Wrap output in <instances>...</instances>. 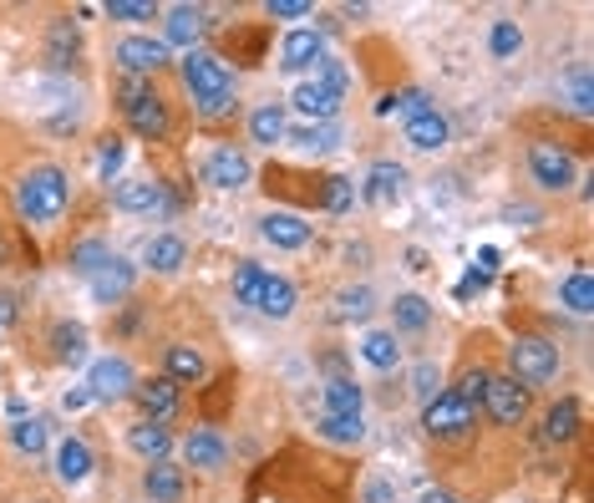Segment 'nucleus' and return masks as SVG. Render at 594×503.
<instances>
[{
    "label": "nucleus",
    "instance_id": "ea45409f",
    "mask_svg": "<svg viewBox=\"0 0 594 503\" xmlns=\"http://www.w3.org/2000/svg\"><path fill=\"white\" fill-rule=\"evenodd\" d=\"M432 108V97L422 92V87H406V92H396L392 102H381V112H396L402 122H412V118H422V112Z\"/></svg>",
    "mask_w": 594,
    "mask_h": 503
},
{
    "label": "nucleus",
    "instance_id": "c03bdc74",
    "mask_svg": "<svg viewBox=\"0 0 594 503\" xmlns=\"http://www.w3.org/2000/svg\"><path fill=\"white\" fill-rule=\"evenodd\" d=\"M351 204H356V183L341 179V173H335V179H325V209H331V214H345Z\"/></svg>",
    "mask_w": 594,
    "mask_h": 503
},
{
    "label": "nucleus",
    "instance_id": "a211bd4d",
    "mask_svg": "<svg viewBox=\"0 0 594 503\" xmlns=\"http://www.w3.org/2000/svg\"><path fill=\"white\" fill-rule=\"evenodd\" d=\"M341 102H345V97L325 92L321 82H295V92H290L285 112H300V118H305V122H335V112H341Z\"/></svg>",
    "mask_w": 594,
    "mask_h": 503
},
{
    "label": "nucleus",
    "instance_id": "79ce46f5",
    "mask_svg": "<svg viewBox=\"0 0 594 503\" xmlns=\"http://www.w3.org/2000/svg\"><path fill=\"white\" fill-rule=\"evenodd\" d=\"M310 82H321L325 92L345 97V87H351V77H345V67H341V61L331 57V51H325V57H321V67H315V77H310Z\"/></svg>",
    "mask_w": 594,
    "mask_h": 503
},
{
    "label": "nucleus",
    "instance_id": "a19ab883",
    "mask_svg": "<svg viewBox=\"0 0 594 503\" xmlns=\"http://www.w3.org/2000/svg\"><path fill=\"white\" fill-rule=\"evenodd\" d=\"M102 11H108V21H153L158 16V6H148V0H108V6H102Z\"/></svg>",
    "mask_w": 594,
    "mask_h": 503
},
{
    "label": "nucleus",
    "instance_id": "7ed1b4c3",
    "mask_svg": "<svg viewBox=\"0 0 594 503\" xmlns=\"http://www.w3.org/2000/svg\"><path fill=\"white\" fill-rule=\"evenodd\" d=\"M234 300L239 305H250V311H260V315H270V321H290L295 315V285H290L285 275H274V270H264V264H254V260H239L234 264Z\"/></svg>",
    "mask_w": 594,
    "mask_h": 503
},
{
    "label": "nucleus",
    "instance_id": "72a5a7b5",
    "mask_svg": "<svg viewBox=\"0 0 594 503\" xmlns=\"http://www.w3.org/2000/svg\"><path fill=\"white\" fill-rule=\"evenodd\" d=\"M163 366L168 372L163 376H173V382H203V372H209V361H203V351H193V346H168L163 351Z\"/></svg>",
    "mask_w": 594,
    "mask_h": 503
},
{
    "label": "nucleus",
    "instance_id": "4c0bfd02",
    "mask_svg": "<svg viewBox=\"0 0 594 503\" xmlns=\"http://www.w3.org/2000/svg\"><path fill=\"white\" fill-rule=\"evenodd\" d=\"M11 443H16V453H21V457H41V453H47V422H41V418H21L11 427Z\"/></svg>",
    "mask_w": 594,
    "mask_h": 503
},
{
    "label": "nucleus",
    "instance_id": "37998d69",
    "mask_svg": "<svg viewBox=\"0 0 594 503\" xmlns=\"http://www.w3.org/2000/svg\"><path fill=\"white\" fill-rule=\"evenodd\" d=\"M122 158H128L122 138H102V143H97V173L112 183V179H118V168H122Z\"/></svg>",
    "mask_w": 594,
    "mask_h": 503
},
{
    "label": "nucleus",
    "instance_id": "f704fd0d",
    "mask_svg": "<svg viewBox=\"0 0 594 503\" xmlns=\"http://www.w3.org/2000/svg\"><path fill=\"white\" fill-rule=\"evenodd\" d=\"M51 356L61 361V366H77V361H87V331L77 321H61L57 331H51Z\"/></svg>",
    "mask_w": 594,
    "mask_h": 503
},
{
    "label": "nucleus",
    "instance_id": "1a4fd4ad",
    "mask_svg": "<svg viewBox=\"0 0 594 503\" xmlns=\"http://www.w3.org/2000/svg\"><path fill=\"white\" fill-rule=\"evenodd\" d=\"M483 408L499 427H519L528 418V386H519L513 376H487L483 386Z\"/></svg>",
    "mask_w": 594,
    "mask_h": 503
},
{
    "label": "nucleus",
    "instance_id": "ddd939ff",
    "mask_svg": "<svg viewBox=\"0 0 594 503\" xmlns=\"http://www.w3.org/2000/svg\"><path fill=\"white\" fill-rule=\"evenodd\" d=\"M250 179H254V168L239 148H214V153L203 158V183H209V189L229 193V189H244Z\"/></svg>",
    "mask_w": 594,
    "mask_h": 503
},
{
    "label": "nucleus",
    "instance_id": "dca6fc26",
    "mask_svg": "<svg viewBox=\"0 0 594 503\" xmlns=\"http://www.w3.org/2000/svg\"><path fill=\"white\" fill-rule=\"evenodd\" d=\"M402 189H406V168L402 163H371L366 168V183H361V199H366L371 209H392L396 199H402Z\"/></svg>",
    "mask_w": 594,
    "mask_h": 503
},
{
    "label": "nucleus",
    "instance_id": "e433bc0d",
    "mask_svg": "<svg viewBox=\"0 0 594 503\" xmlns=\"http://www.w3.org/2000/svg\"><path fill=\"white\" fill-rule=\"evenodd\" d=\"M371 311H376V295H371V285H345L341 295H335V315H341V321H366Z\"/></svg>",
    "mask_w": 594,
    "mask_h": 503
},
{
    "label": "nucleus",
    "instance_id": "c756f323",
    "mask_svg": "<svg viewBox=\"0 0 594 503\" xmlns=\"http://www.w3.org/2000/svg\"><path fill=\"white\" fill-rule=\"evenodd\" d=\"M315 437L341 443V447H356L361 437H366V422H361V418H341V412H315Z\"/></svg>",
    "mask_w": 594,
    "mask_h": 503
},
{
    "label": "nucleus",
    "instance_id": "412c9836",
    "mask_svg": "<svg viewBox=\"0 0 594 503\" xmlns=\"http://www.w3.org/2000/svg\"><path fill=\"white\" fill-rule=\"evenodd\" d=\"M112 204L122 209V214H153V209H163V183L153 179H122L118 189H112Z\"/></svg>",
    "mask_w": 594,
    "mask_h": 503
},
{
    "label": "nucleus",
    "instance_id": "f03ea898",
    "mask_svg": "<svg viewBox=\"0 0 594 503\" xmlns=\"http://www.w3.org/2000/svg\"><path fill=\"white\" fill-rule=\"evenodd\" d=\"M179 72H183V87H189V97H193V108H199L203 118L234 112V72H229V61H219L214 51H183Z\"/></svg>",
    "mask_w": 594,
    "mask_h": 503
},
{
    "label": "nucleus",
    "instance_id": "cd10ccee",
    "mask_svg": "<svg viewBox=\"0 0 594 503\" xmlns=\"http://www.w3.org/2000/svg\"><path fill=\"white\" fill-rule=\"evenodd\" d=\"M325 408L321 412H341V418H361V408H366V392H361L351 376H331V382L321 386Z\"/></svg>",
    "mask_w": 594,
    "mask_h": 503
},
{
    "label": "nucleus",
    "instance_id": "b1692460",
    "mask_svg": "<svg viewBox=\"0 0 594 503\" xmlns=\"http://www.w3.org/2000/svg\"><path fill=\"white\" fill-rule=\"evenodd\" d=\"M92 447L82 443V437H61L57 443V479L67 483V489H77V483H87L92 479Z\"/></svg>",
    "mask_w": 594,
    "mask_h": 503
},
{
    "label": "nucleus",
    "instance_id": "a878e982",
    "mask_svg": "<svg viewBox=\"0 0 594 503\" xmlns=\"http://www.w3.org/2000/svg\"><path fill=\"white\" fill-rule=\"evenodd\" d=\"M203 11H193V6H173L168 11V21H163V47H183V51H193V41L203 37Z\"/></svg>",
    "mask_w": 594,
    "mask_h": 503
},
{
    "label": "nucleus",
    "instance_id": "2eb2a0df",
    "mask_svg": "<svg viewBox=\"0 0 594 503\" xmlns=\"http://www.w3.org/2000/svg\"><path fill=\"white\" fill-rule=\"evenodd\" d=\"M183 463L199 467V473H224V467H229V443H224V432H214V427H193L189 437H183Z\"/></svg>",
    "mask_w": 594,
    "mask_h": 503
},
{
    "label": "nucleus",
    "instance_id": "58836bf2",
    "mask_svg": "<svg viewBox=\"0 0 594 503\" xmlns=\"http://www.w3.org/2000/svg\"><path fill=\"white\" fill-rule=\"evenodd\" d=\"M487 51H493L499 61L519 57V51H523V31H519V21H493V31H487Z\"/></svg>",
    "mask_w": 594,
    "mask_h": 503
},
{
    "label": "nucleus",
    "instance_id": "39448f33",
    "mask_svg": "<svg viewBox=\"0 0 594 503\" xmlns=\"http://www.w3.org/2000/svg\"><path fill=\"white\" fill-rule=\"evenodd\" d=\"M509 376L519 386H544L558 376V346L544 335H519L509 346Z\"/></svg>",
    "mask_w": 594,
    "mask_h": 503
},
{
    "label": "nucleus",
    "instance_id": "0eeeda50",
    "mask_svg": "<svg viewBox=\"0 0 594 503\" xmlns=\"http://www.w3.org/2000/svg\"><path fill=\"white\" fill-rule=\"evenodd\" d=\"M528 179H534L544 193H564L570 183H580V168H574V158L564 153V148L534 143L528 148Z\"/></svg>",
    "mask_w": 594,
    "mask_h": 503
},
{
    "label": "nucleus",
    "instance_id": "49530a36",
    "mask_svg": "<svg viewBox=\"0 0 594 503\" xmlns=\"http://www.w3.org/2000/svg\"><path fill=\"white\" fill-rule=\"evenodd\" d=\"M483 386H487V372H463V382H457V386H452V392H457V396H463V402H467V408H483Z\"/></svg>",
    "mask_w": 594,
    "mask_h": 503
},
{
    "label": "nucleus",
    "instance_id": "c85d7f7f",
    "mask_svg": "<svg viewBox=\"0 0 594 503\" xmlns=\"http://www.w3.org/2000/svg\"><path fill=\"white\" fill-rule=\"evenodd\" d=\"M574 437H580V402L564 396L544 412V443H574Z\"/></svg>",
    "mask_w": 594,
    "mask_h": 503
},
{
    "label": "nucleus",
    "instance_id": "9b49d317",
    "mask_svg": "<svg viewBox=\"0 0 594 503\" xmlns=\"http://www.w3.org/2000/svg\"><path fill=\"white\" fill-rule=\"evenodd\" d=\"M132 285H138V264L122 260V254H112V260L102 264L92 280H87V290H92L97 305H118V300H128Z\"/></svg>",
    "mask_w": 594,
    "mask_h": 503
},
{
    "label": "nucleus",
    "instance_id": "4be33fe9",
    "mask_svg": "<svg viewBox=\"0 0 594 503\" xmlns=\"http://www.w3.org/2000/svg\"><path fill=\"white\" fill-rule=\"evenodd\" d=\"M128 447L138 457H143V463H163L168 453H173V432H168V422H132L128 427Z\"/></svg>",
    "mask_w": 594,
    "mask_h": 503
},
{
    "label": "nucleus",
    "instance_id": "f257e3e1",
    "mask_svg": "<svg viewBox=\"0 0 594 503\" xmlns=\"http://www.w3.org/2000/svg\"><path fill=\"white\" fill-rule=\"evenodd\" d=\"M67 204H72V179H67L57 163H37L31 173H21V183H16V209H21V219L31 229L61 224Z\"/></svg>",
    "mask_w": 594,
    "mask_h": 503
},
{
    "label": "nucleus",
    "instance_id": "4468645a",
    "mask_svg": "<svg viewBox=\"0 0 594 503\" xmlns=\"http://www.w3.org/2000/svg\"><path fill=\"white\" fill-rule=\"evenodd\" d=\"M112 57H118V67L128 77H153L168 61V47H163V37H122Z\"/></svg>",
    "mask_w": 594,
    "mask_h": 503
},
{
    "label": "nucleus",
    "instance_id": "f3484780",
    "mask_svg": "<svg viewBox=\"0 0 594 503\" xmlns=\"http://www.w3.org/2000/svg\"><path fill=\"white\" fill-rule=\"evenodd\" d=\"M260 240L274 244V250H305L310 244V219L290 214V209H270L260 219Z\"/></svg>",
    "mask_w": 594,
    "mask_h": 503
},
{
    "label": "nucleus",
    "instance_id": "423d86ee",
    "mask_svg": "<svg viewBox=\"0 0 594 503\" xmlns=\"http://www.w3.org/2000/svg\"><path fill=\"white\" fill-rule=\"evenodd\" d=\"M422 427H427V437H437V443H463L467 432H473V408L447 386V392H437L432 402H422Z\"/></svg>",
    "mask_w": 594,
    "mask_h": 503
},
{
    "label": "nucleus",
    "instance_id": "c9c22d12",
    "mask_svg": "<svg viewBox=\"0 0 594 503\" xmlns=\"http://www.w3.org/2000/svg\"><path fill=\"white\" fill-rule=\"evenodd\" d=\"M108 260H112V250H108L102 240H82V244H72V254H67V264H72V270H77L82 280H92Z\"/></svg>",
    "mask_w": 594,
    "mask_h": 503
},
{
    "label": "nucleus",
    "instance_id": "5701e85b",
    "mask_svg": "<svg viewBox=\"0 0 594 503\" xmlns=\"http://www.w3.org/2000/svg\"><path fill=\"white\" fill-rule=\"evenodd\" d=\"M402 128H406V143H412L416 153H442V148H447V138H452V122L442 118L437 108H427L422 118L402 122Z\"/></svg>",
    "mask_w": 594,
    "mask_h": 503
},
{
    "label": "nucleus",
    "instance_id": "6e6552de",
    "mask_svg": "<svg viewBox=\"0 0 594 503\" xmlns=\"http://www.w3.org/2000/svg\"><path fill=\"white\" fill-rule=\"evenodd\" d=\"M132 386H138V376H132L128 356H102L87 366V392H92V402H122V396H132Z\"/></svg>",
    "mask_w": 594,
    "mask_h": 503
},
{
    "label": "nucleus",
    "instance_id": "6ab92c4d",
    "mask_svg": "<svg viewBox=\"0 0 594 503\" xmlns=\"http://www.w3.org/2000/svg\"><path fill=\"white\" fill-rule=\"evenodd\" d=\"M143 493L148 503H183V493H189V479H183L179 463H148L143 467Z\"/></svg>",
    "mask_w": 594,
    "mask_h": 503
},
{
    "label": "nucleus",
    "instance_id": "3c124183",
    "mask_svg": "<svg viewBox=\"0 0 594 503\" xmlns=\"http://www.w3.org/2000/svg\"><path fill=\"white\" fill-rule=\"evenodd\" d=\"M416 503H457V493L452 489H422V499Z\"/></svg>",
    "mask_w": 594,
    "mask_h": 503
},
{
    "label": "nucleus",
    "instance_id": "603ef678",
    "mask_svg": "<svg viewBox=\"0 0 594 503\" xmlns=\"http://www.w3.org/2000/svg\"><path fill=\"white\" fill-rule=\"evenodd\" d=\"M6 254H11V244H6V234H0V264H6Z\"/></svg>",
    "mask_w": 594,
    "mask_h": 503
},
{
    "label": "nucleus",
    "instance_id": "8fccbe9b",
    "mask_svg": "<svg viewBox=\"0 0 594 503\" xmlns=\"http://www.w3.org/2000/svg\"><path fill=\"white\" fill-rule=\"evenodd\" d=\"M61 408H67V412H82V408H92V392H87V386H77V392H67V396H61Z\"/></svg>",
    "mask_w": 594,
    "mask_h": 503
},
{
    "label": "nucleus",
    "instance_id": "09e8293b",
    "mask_svg": "<svg viewBox=\"0 0 594 503\" xmlns=\"http://www.w3.org/2000/svg\"><path fill=\"white\" fill-rule=\"evenodd\" d=\"M264 16L270 21H300V16H310V0H270Z\"/></svg>",
    "mask_w": 594,
    "mask_h": 503
},
{
    "label": "nucleus",
    "instance_id": "bb28decb",
    "mask_svg": "<svg viewBox=\"0 0 594 503\" xmlns=\"http://www.w3.org/2000/svg\"><path fill=\"white\" fill-rule=\"evenodd\" d=\"M285 143L300 153H331V148H341V128L335 122H300L285 132Z\"/></svg>",
    "mask_w": 594,
    "mask_h": 503
},
{
    "label": "nucleus",
    "instance_id": "9d476101",
    "mask_svg": "<svg viewBox=\"0 0 594 503\" xmlns=\"http://www.w3.org/2000/svg\"><path fill=\"white\" fill-rule=\"evenodd\" d=\"M325 57V37L321 31H310V26H300V31H285V41H280V72L300 77V72H315Z\"/></svg>",
    "mask_w": 594,
    "mask_h": 503
},
{
    "label": "nucleus",
    "instance_id": "f8f14e48",
    "mask_svg": "<svg viewBox=\"0 0 594 503\" xmlns=\"http://www.w3.org/2000/svg\"><path fill=\"white\" fill-rule=\"evenodd\" d=\"M132 402L143 408L148 422H168L173 412H179V402H183V386L173 382V376H148V382L132 386Z\"/></svg>",
    "mask_w": 594,
    "mask_h": 503
},
{
    "label": "nucleus",
    "instance_id": "aec40b11",
    "mask_svg": "<svg viewBox=\"0 0 594 503\" xmlns=\"http://www.w3.org/2000/svg\"><path fill=\"white\" fill-rule=\"evenodd\" d=\"M143 264L153 270V275H179L183 264H189V244H183V234H153V240L143 244Z\"/></svg>",
    "mask_w": 594,
    "mask_h": 503
},
{
    "label": "nucleus",
    "instance_id": "de8ad7c7",
    "mask_svg": "<svg viewBox=\"0 0 594 503\" xmlns=\"http://www.w3.org/2000/svg\"><path fill=\"white\" fill-rule=\"evenodd\" d=\"M437 386H442L437 366H432V361H422V366H416V376H412V392L422 396V402H432V396H437Z\"/></svg>",
    "mask_w": 594,
    "mask_h": 503
},
{
    "label": "nucleus",
    "instance_id": "2f4dec72",
    "mask_svg": "<svg viewBox=\"0 0 594 503\" xmlns=\"http://www.w3.org/2000/svg\"><path fill=\"white\" fill-rule=\"evenodd\" d=\"M392 325L396 331H427L432 325V300L427 295H412V290H406V295H396L392 300Z\"/></svg>",
    "mask_w": 594,
    "mask_h": 503
},
{
    "label": "nucleus",
    "instance_id": "7c9ffc66",
    "mask_svg": "<svg viewBox=\"0 0 594 503\" xmlns=\"http://www.w3.org/2000/svg\"><path fill=\"white\" fill-rule=\"evenodd\" d=\"M361 361L376 366V372H392L396 361H402V346H396V331H366L361 335Z\"/></svg>",
    "mask_w": 594,
    "mask_h": 503
},
{
    "label": "nucleus",
    "instance_id": "a18cd8bd",
    "mask_svg": "<svg viewBox=\"0 0 594 503\" xmlns=\"http://www.w3.org/2000/svg\"><path fill=\"white\" fill-rule=\"evenodd\" d=\"M570 97H574V102H570V108H574V112H590V108H594V87H590V67H574V72H570Z\"/></svg>",
    "mask_w": 594,
    "mask_h": 503
},
{
    "label": "nucleus",
    "instance_id": "20e7f679",
    "mask_svg": "<svg viewBox=\"0 0 594 503\" xmlns=\"http://www.w3.org/2000/svg\"><path fill=\"white\" fill-rule=\"evenodd\" d=\"M118 108H122V118H128V128L138 132V138H148V143H163L168 138V102H163V92H158L148 77H122L118 82Z\"/></svg>",
    "mask_w": 594,
    "mask_h": 503
},
{
    "label": "nucleus",
    "instance_id": "473e14b6",
    "mask_svg": "<svg viewBox=\"0 0 594 503\" xmlns=\"http://www.w3.org/2000/svg\"><path fill=\"white\" fill-rule=\"evenodd\" d=\"M558 305L570 315H590L594 311V285H590V270H570L558 280Z\"/></svg>",
    "mask_w": 594,
    "mask_h": 503
},
{
    "label": "nucleus",
    "instance_id": "393cba45",
    "mask_svg": "<svg viewBox=\"0 0 594 503\" xmlns=\"http://www.w3.org/2000/svg\"><path fill=\"white\" fill-rule=\"evenodd\" d=\"M285 132H290L285 102H260V108L250 112V138H254V143H260V148L285 143Z\"/></svg>",
    "mask_w": 594,
    "mask_h": 503
}]
</instances>
